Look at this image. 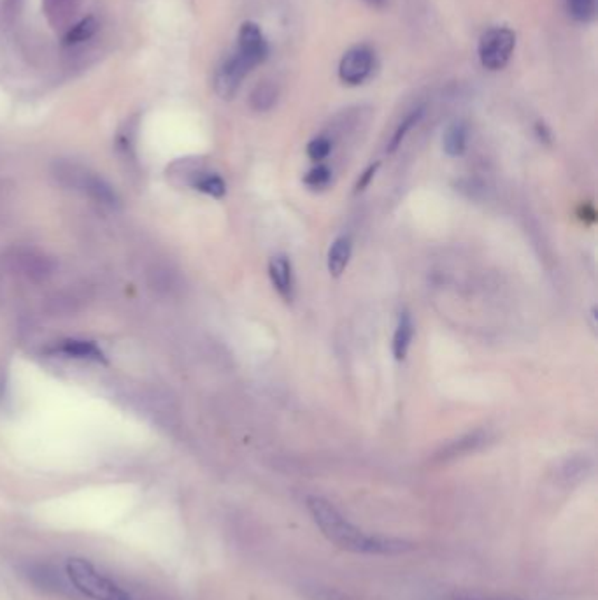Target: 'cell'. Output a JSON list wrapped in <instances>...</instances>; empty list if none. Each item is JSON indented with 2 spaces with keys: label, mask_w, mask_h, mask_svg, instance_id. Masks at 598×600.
Wrapping results in <instances>:
<instances>
[{
  "label": "cell",
  "mask_w": 598,
  "mask_h": 600,
  "mask_svg": "<svg viewBox=\"0 0 598 600\" xmlns=\"http://www.w3.org/2000/svg\"><path fill=\"white\" fill-rule=\"evenodd\" d=\"M22 574L29 579L35 588L55 594V595H72L76 594L67 574L60 572L50 562H27L22 566Z\"/></svg>",
  "instance_id": "5"
},
{
  "label": "cell",
  "mask_w": 598,
  "mask_h": 600,
  "mask_svg": "<svg viewBox=\"0 0 598 600\" xmlns=\"http://www.w3.org/2000/svg\"><path fill=\"white\" fill-rule=\"evenodd\" d=\"M516 48V33L507 27H493L481 35L477 53L488 70H501L511 60Z\"/></svg>",
  "instance_id": "4"
},
{
  "label": "cell",
  "mask_w": 598,
  "mask_h": 600,
  "mask_svg": "<svg viewBox=\"0 0 598 600\" xmlns=\"http://www.w3.org/2000/svg\"><path fill=\"white\" fill-rule=\"evenodd\" d=\"M187 183L193 189L206 193L215 198H223L226 193V183L223 178L215 172H206L202 169H189L187 171Z\"/></svg>",
  "instance_id": "12"
},
{
  "label": "cell",
  "mask_w": 598,
  "mask_h": 600,
  "mask_svg": "<svg viewBox=\"0 0 598 600\" xmlns=\"http://www.w3.org/2000/svg\"><path fill=\"white\" fill-rule=\"evenodd\" d=\"M490 439H492V436L488 430H474V432H469L465 436H460V438L444 444L436 453L434 460L449 462V460L471 455L474 451H479L481 448H484Z\"/></svg>",
  "instance_id": "10"
},
{
  "label": "cell",
  "mask_w": 598,
  "mask_h": 600,
  "mask_svg": "<svg viewBox=\"0 0 598 600\" xmlns=\"http://www.w3.org/2000/svg\"><path fill=\"white\" fill-rule=\"evenodd\" d=\"M22 2H23V0H5V9H7V13H9V14H14V13L20 9Z\"/></svg>",
  "instance_id": "26"
},
{
  "label": "cell",
  "mask_w": 598,
  "mask_h": 600,
  "mask_svg": "<svg viewBox=\"0 0 598 600\" xmlns=\"http://www.w3.org/2000/svg\"><path fill=\"white\" fill-rule=\"evenodd\" d=\"M309 600H358L346 592L332 586H311L308 590Z\"/></svg>",
  "instance_id": "23"
},
{
  "label": "cell",
  "mask_w": 598,
  "mask_h": 600,
  "mask_svg": "<svg viewBox=\"0 0 598 600\" xmlns=\"http://www.w3.org/2000/svg\"><path fill=\"white\" fill-rule=\"evenodd\" d=\"M278 95L280 92H278L276 85L263 81V83L256 85V88L250 95V106L258 113L271 111L278 102Z\"/></svg>",
  "instance_id": "16"
},
{
  "label": "cell",
  "mask_w": 598,
  "mask_h": 600,
  "mask_svg": "<svg viewBox=\"0 0 598 600\" xmlns=\"http://www.w3.org/2000/svg\"><path fill=\"white\" fill-rule=\"evenodd\" d=\"M42 4L51 25L55 27L65 25L78 9V0H44Z\"/></svg>",
  "instance_id": "17"
},
{
  "label": "cell",
  "mask_w": 598,
  "mask_h": 600,
  "mask_svg": "<svg viewBox=\"0 0 598 600\" xmlns=\"http://www.w3.org/2000/svg\"><path fill=\"white\" fill-rule=\"evenodd\" d=\"M306 505L321 534L341 549L362 555H404L414 548L412 542L406 539L381 536L363 531L330 501L319 495H309L306 499Z\"/></svg>",
  "instance_id": "1"
},
{
  "label": "cell",
  "mask_w": 598,
  "mask_h": 600,
  "mask_svg": "<svg viewBox=\"0 0 598 600\" xmlns=\"http://www.w3.org/2000/svg\"><path fill=\"white\" fill-rule=\"evenodd\" d=\"M65 574L76 594L90 600H133L115 579L85 558H70Z\"/></svg>",
  "instance_id": "2"
},
{
  "label": "cell",
  "mask_w": 598,
  "mask_h": 600,
  "mask_svg": "<svg viewBox=\"0 0 598 600\" xmlns=\"http://www.w3.org/2000/svg\"><path fill=\"white\" fill-rule=\"evenodd\" d=\"M378 169L379 163H373V165H369V167L363 171V174H360V180L356 181V187H354V193H360V191H363V189L371 185V181L374 180Z\"/></svg>",
  "instance_id": "25"
},
{
  "label": "cell",
  "mask_w": 598,
  "mask_h": 600,
  "mask_svg": "<svg viewBox=\"0 0 598 600\" xmlns=\"http://www.w3.org/2000/svg\"><path fill=\"white\" fill-rule=\"evenodd\" d=\"M59 178L67 187H72V189L88 195L90 198H94L95 202H98L102 206H107L113 209L120 206V197L113 187L107 181H104L100 176H97L87 169H81L76 165H63L59 169Z\"/></svg>",
  "instance_id": "3"
},
{
  "label": "cell",
  "mask_w": 598,
  "mask_h": 600,
  "mask_svg": "<svg viewBox=\"0 0 598 600\" xmlns=\"http://www.w3.org/2000/svg\"><path fill=\"white\" fill-rule=\"evenodd\" d=\"M423 113H425L423 107H418V109L410 111L409 115L399 124V126H397L395 132H393V135H391V139H390V143H388V148H386L388 153H395V152L402 146L406 135H408L410 130L414 128V125H418L419 120L423 118Z\"/></svg>",
  "instance_id": "19"
},
{
  "label": "cell",
  "mask_w": 598,
  "mask_h": 600,
  "mask_svg": "<svg viewBox=\"0 0 598 600\" xmlns=\"http://www.w3.org/2000/svg\"><path fill=\"white\" fill-rule=\"evenodd\" d=\"M252 69L243 62L235 53L225 59L215 74V92L223 100H232L243 87L244 78Z\"/></svg>",
  "instance_id": "8"
},
{
  "label": "cell",
  "mask_w": 598,
  "mask_h": 600,
  "mask_svg": "<svg viewBox=\"0 0 598 600\" xmlns=\"http://www.w3.org/2000/svg\"><path fill=\"white\" fill-rule=\"evenodd\" d=\"M269 276L278 293L284 300L293 299V269L291 262L284 254H276L269 262Z\"/></svg>",
  "instance_id": "11"
},
{
  "label": "cell",
  "mask_w": 598,
  "mask_h": 600,
  "mask_svg": "<svg viewBox=\"0 0 598 600\" xmlns=\"http://www.w3.org/2000/svg\"><path fill=\"white\" fill-rule=\"evenodd\" d=\"M51 356H63V358H74V360H87L95 364H106V353L97 346L94 341L85 339H63L55 343L53 346L46 349Z\"/></svg>",
  "instance_id": "9"
},
{
  "label": "cell",
  "mask_w": 598,
  "mask_h": 600,
  "mask_svg": "<svg viewBox=\"0 0 598 600\" xmlns=\"http://www.w3.org/2000/svg\"><path fill=\"white\" fill-rule=\"evenodd\" d=\"M367 2H371V4H374V5H381L384 0H367Z\"/></svg>",
  "instance_id": "28"
},
{
  "label": "cell",
  "mask_w": 598,
  "mask_h": 600,
  "mask_svg": "<svg viewBox=\"0 0 598 600\" xmlns=\"http://www.w3.org/2000/svg\"><path fill=\"white\" fill-rule=\"evenodd\" d=\"M412 336H414L412 316L408 311H402L399 316V323H397V328H395V334H393V343H391L395 360L402 362L408 356L410 343H412Z\"/></svg>",
  "instance_id": "14"
},
{
  "label": "cell",
  "mask_w": 598,
  "mask_h": 600,
  "mask_svg": "<svg viewBox=\"0 0 598 600\" xmlns=\"http://www.w3.org/2000/svg\"><path fill=\"white\" fill-rule=\"evenodd\" d=\"M469 128L464 122H455L446 128L442 137V146L447 157H462L467 150Z\"/></svg>",
  "instance_id": "15"
},
{
  "label": "cell",
  "mask_w": 598,
  "mask_h": 600,
  "mask_svg": "<svg viewBox=\"0 0 598 600\" xmlns=\"http://www.w3.org/2000/svg\"><path fill=\"white\" fill-rule=\"evenodd\" d=\"M97 31H98V22L95 20L94 16H87V18H83L81 22H78L76 25H72L67 31L65 37H63V44L65 46L81 44V42L92 39Z\"/></svg>",
  "instance_id": "18"
},
{
  "label": "cell",
  "mask_w": 598,
  "mask_h": 600,
  "mask_svg": "<svg viewBox=\"0 0 598 600\" xmlns=\"http://www.w3.org/2000/svg\"><path fill=\"white\" fill-rule=\"evenodd\" d=\"M351 253H353V241L349 235H341L332 243V246L328 250V256H327V267H328L330 276L339 278L346 271L347 263L351 260Z\"/></svg>",
  "instance_id": "13"
},
{
  "label": "cell",
  "mask_w": 598,
  "mask_h": 600,
  "mask_svg": "<svg viewBox=\"0 0 598 600\" xmlns=\"http://www.w3.org/2000/svg\"><path fill=\"white\" fill-rule=\"evenodd\" d=\"M536 130H537V134H538V137H540V139H544V141H549V137H551V134H549V130H547V126L544 125V124H537Z\"/></svg>",
  "instance_id": "27"
},
{
  "label": "cell",
  "mask_w": 598,
  "mask_h": 600,
  "mask_svg": "<svg viewBox=\"0 0 598 600\" xmlns=\"http://www.w3.org/2000/svg\"><path fill=\"white\" fill-rule=\"evenodd\" d=\"M332 153V141L327 135H317L308 144V157L321 162Z\"/></svg>",
  "instance_id": "24"
},
{
  "label": "cell",
  "mask_w": 598,
  "mask_h": 600,
  "mask_svg": "<svg viewBox=\"0 0 598 600\" xmlns=\"http://www.w3.org/2000/svg\"><path fill=\"white\" fill-rule=\"evenodd\" d=\"M374 62H376L374 51L365 44H358L346 51L345 57L341 59L339 78L347 87H358L373 74Z\"/></svg>",
  "instance_id": "6"
},
{
  "label": "cell",
  "mask_w": 598,
  "mask_h": 600,
  "mask_svg": "<svg viewBox=\"0 0 598 600\" xmlns=\"http://www.w3.org/2000/svg\"><path fill=\"white\" fill-rule=\"evenodd\" d=\"M250 69L258 67L269 57V42L254 22H244L237 35V50L234 51Z\"/></svg>",
  "instance_id": "7"
},
{
  "label": "cell",
  "mask_w": 598,
  "mask_h": 600,
  "mask_svg": "<svg viewBox=\"0 0 598 600\" xmlns=\"http://www.w3.org/2000/svg\"><path fill=\"white\" fill-rule=\"evenodd\" d=\"M428 600H529L511 595H495V594H483V592H469V590H455L432 595Z\"/></svg>",
  "instance_id": "20"
},
{
  "label": "cell",
  "mask_w": 598,
  "mask_h": 600,
  "mask_svg": "<svg viewBox=\"0 0 598 600\" xmlns=\"http://www.w3.org/2000/svg\"><path fill=\"white\" fill-rule=\"evenodd\" d=\"M330 180L332 171L327 165H316L304 176V185L311 189H323L330 185Z\"/></svg>",
  "instance_id": "22"
},
{
  "label": "cell",
  "mask_w": 598,
  "mask_h": 600,
  "mask_svg": "<svg viewBox=\"0 0 598 600\" xmlns=\"http://www.w3.org/2000/svg\"><path fill=\"white\" fill-rule=\"evenodd\" d=\"M568 11L575 22L588 23L595 16V0H568Z\"/></svg>",
  "instance_id": "21"
}]
</instances>
